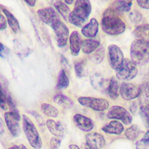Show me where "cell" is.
I'll use <instances>...</instances> for the list:
<instances>
[{"label": "cell", "mask_w": 149, "mask_h": 149, "mask_svg": "<svg viewBox=\"0 0 149 149\" xmlns=\"http://www.w3.org/2000/svg\"><path fill=\"white\" fill-rule=\"evenodd\" d=\"M131 60L137 65L144 66L149 62V44L142 40H135L131 44Z\"/></svg>", "instance_id": "3957f363"}, {"label": "cell", "mask_w": 149, "mask_h": 149, "mask_svg": "<svg viewBox=\"0 0 149 149\" xmlns=\"http://www.w3.org/2000/svg\"><path fill=\"white\" fill-rule=\"evenodd\" d=\"M139 101L141 106L149 105V82H144L141 86Z\"/></svg>", "instance_id": "cb8c5ba5"}, {"label": "cell", "mask_w": 149, "mask_h": 149, "mask_svg": "<svg viewBox=\"0 0 149 149\" xmlns=\"http://www.w3.org/2000/svg\"><path fill=\"white\" fill-rule=\"evenodd\" d=\"M139 113L144 126L149 130V105L141 106Z\"/></svg>", "instance_id": "4dcf8cb0"}, {"label": "cell", "mask_w": 149, "mask_h": 149, "mask_svg": "<svg viewBox=\"0 0 149 149\" xmlns=\"http://www.w3.org/2000/svg\"><path fill=\"white\" fill-rule=\"evenodd\" d=\"M132 5L131 1H115L111 5L110 9L119 14L122 12H129Z\"/></svg>", "instance_id": "7402d4cb"}, {"label": "cell", "mask_w": 149, "mask_h": 149, "mask_svg": "<svg viewBox=\"0 0 149 149\" xmlns=\"http://www.w3.org/2000/svg\"><path fill=\"white\" fill-rule=\"evenodd\" d=\"M69 84V78L67 76L65 71L63 69H62L58 75V82L56 87L59 89H62L66 88Z\"/></svg>", "instance_id": "f546056e"}, {"label": "cell", "mask_w": 149, "mask_h": 149, "mask_svg": "<svg viewBox=\"0 0 149 149\" xmlns=\"http://www.w3.org/2000/svg\"><path fill=\"white\" fill-rule=\"evenodd\" d=\"M73 121L76 126L84 132H90L94 127L93 120L81 114H76L73 116Z\"/></svg>", "instance_id": "5bb4252c"}, {"label": "cell", "mask_w": 149, "mask_h": 149, "mask_svg": "<svg viewBox=\"0 0 149 149\" xmlns=\"http://www.w3.org/2000/svg\"><path fill=\"white\" fill-rule=\"evenodd\" d=\"M140 133V130L139 127L136 125H133L126 129L125 131V136L129 140H134L139 136Z\"/></svg>", "instance_id": "1f68e13d"}, {"label": "cell", "mask_w": 149, "mask_h": 149, "mask_svg": "<svg viewBox=\"0 0 149 149\" xmlns=\"http://www.w3.org/2000/svg\"><path fill=\"white\" fill-rule=\"evenodd\" d=\"M22 126L29 144L34 149H41L42 146L40 133L33 121L26 115H22Z\"/></svg>", "instance_id": "277c9868"}, {"label": "cell", "mask_w": 149, "mask_h": 149, "mask_svg": "<svg viewBox=\"0 0 149 149\" xmlns=\"http://www.w3.org/2000/svg\"><path fill=\"white\" fill-rule=\"evenodd\" d=\"M69 149H80V148L77 146H76L75 144H71V145H70L69 146Z\"/></svg>", "instance_id": "bcb514c9"}, {"label": "cell", "mask_w": 149, "mask_h": 149, "mask_svg": "<svg viewBox=\"0 0 149 149\" xmlns=\"http://www.w3.org/2000/svg\"><path fill=\"white\" fill-rule=\"evenodd\" d=\"M107 115L109 119L120 120L125 125H129L132 122V116L130 113L125 108L120 106L114 105L111 107Z\"/></svg>", "instance_id": "9c48e42d"}, {"label": "cell", "mask_w": 149, "mask_h": 149, "mask_svg": "<svg viewBox=\"0 0 149 149\" xmlns=\"http://www.w3.org/2000/svg\"><path fill=\"white\" fill-rule=\"evenodd\" d=\"M24 2L29 6L31 7H33L35 6V4L36 3V1H25Z\"/></svg>", "instance_id": "f6af8a7d"}, {"label": "cell", "mask_w": 149, "mask_h": 149, "mask_svg": "<svg viewBox=\"0 0 149 149\" xmlns=\"http://www.w3.org/2000/svg\"><path fill=\"white\" fill-rule=\"evenodd\" d=\"M140 141L146 145L149 144V130L144 135Z\"/></svg>", "instance_id": "b9f144b4"}, {"label": "cell", "mask_w": 149, "mask_h": 149, "mask_svg": "<svg viewBox=\"0 0 149 149\" xmlns=\"http://www.w3.org/2000/svg\"><path fill=\"white\" fill-rule=\"evenodd\" d=\"M105 49L102 45L99 46L90 56V60L95 63H100L104 59Z\"/></svg>", "instance_id": "f1b7e54d"}, {"label": "cell", "mask_w": 149, "mask_h": 149, "mask_svg": "<svg viewBox=\"0 0 149 149\" xmlns=\"http://www.w3.org/2000/svg\"><path fill=\"white\" fill-rule=\"evenodd\" d=\"M0 108L3 111H6L8 106L6 104V95L3 90L2 87L0 86Z\"/></svg>", "instance_id": "836d02e7"}, {"label": "cell", "mask_w": 149, "mask_h": 149, "mask_svg": "<svg viewBox=\"0 0 149 149\" xmlns=\"http://www.w3.org/2000/svg\"><path fill=\"white\" fill-rule=\"evenodd\" d=\"M73 2V1H64V3H66V5H67V4L70 5V4H72Z\"/></svg>", "instance_id": "c3c4849f"}, {"label": "cell", "mask_w": 149, "mask_h": 149, "mask_svg": "<svg viewBox=\"0 0 149 149\" xmlns=\"http://www.w3.org/2000/svg\"><path fill=\"white\" fill-rule=\"evenodd\" d=\"M86 144L93 149H101L105 144L104 137L95 132L89 133L86 135Z\"/></svg>", "instance_id": "4fadbf2b"}, {"label": "cell", "mask_w": 149, "mask_h": 149, "mask_svg": "<svg viewBox=\"0 0 149 149\" xmlns=\"http://www.w3.org/2000/svg\"><path fill=\"white\" fill-rule=\"evenodd\" d=\"M86 65V61L83 59L76 60L74 63V67L75 73L77 77H82L84 75V67Z\"/></svg>", "instance_id": "d6a6232c"}, {"label": "cell", "mask_w": 149, "mask_h": 149, "mask_svg": "<svg viewBox=\"0 0 149 149\" xmlns=\"http://www.w3.org/2000/svg\"><path fill=\"white\" fill-rule=\"evenodd\" d=\"M53 101L59 106L64 108H70L73 105V101L69 97L62 94L55 95L53 98Z\"/></svg>", "instance_id": "4316f807"}, {"label": "cell", "mask_w": 149, "mask_h": 149, "mask_svg": "<svg viewBox=\"0 0 149 149\" xmlns=\"http://www.w3.org/2000/svg\"><path fill=\"white\" fill-rule=\"evenodd\" d=\"M3 8H4L3 7V6H2L1 5H0V12L1 11V10H2V9Z\"/></svg>", "instance_id": "681fc988"}, {"label": "cell", "mask_w": 149, "mask_h": 149, "mask_svg": "<svg viewBox=\"0 0 149 149\" xmlns=\"http://www.w3.org/2000/svg\"><path fill=\"white\" fill-rule=\"evenodd\" d=\"M51 27L55 33L58 46L60 48L65 47L67 44L69 33L66 25L59 20Z\"/></svg>", "instance_id": "ba28073f"}, {"label": "cell", "mask_w": 149, "mask_h": 149, "mask_svg": "<svg viewBox=\"0 0 149 149\" xmlns=\"http://www.w3.org/2000/svg\"><path fill=\"white\" fill-rule=\"evenodd\" d=\"M138 72L137 65L130 59H124L122 65L116 70V76L118 79L130 80L136 77Z\"/></svg>", "instance_id": "5b68a950"}, {"label": "cell", "mask_w": 149, "mask_h": 149, "mask_svg": "<svg viewBox=\"0 0 149 149\" xmlns=\"http://www.w3.org/2000/svg\"><path fill=\"white\" fill-rule=\"evenodd\" d=\"M9 53V49L0 41V57L6 58Z\"/></svg>", "instance_id": "8d00e7d4"}, {"label": "cell", "mask_w": 149, "mask_h": 149, "mask_svg": "<svg viewBox=\"0 0 149 149\" xmlns=\"http://www.w3.org/2000/svg\"><path fill=\"white\" fill-rule=\"evenodd\" d=\"M7 27V22L5 16L0 14V30H4Z\"/></svg>", "instance_id": "f35d334b"}, {"label": "cell", "mask_w": 149, "mask_h": 149, "mask_svg": "<svg viewBox=\"0 0 149 149\" xmlns=\"http://www.w3.org/2000/svg\"><path fill=\"white\" fill-rule=\"evenodd\" d=\"M8 149H28L24 145L21 144L20 146L14 145L10 147H9Z\"/></svg>", "instance_id": "7bdbcfd3"}, {"label": "cell", "mask_w": 149, "mask_h": 149, "mask_svg": "<svg viewBox=\"0 0 149 149\" xmlns=\"http://www.w3.org/2000/svg\"><path fill=\"white\" fill-rule=\"evenodd\" d=\"M61 62L62 64V66L64 67L65 69L67 70H69L70 69V66L69 64L67 61V59L63 56V55H61Z\"/></svg>", "instance_id": "60d3db41"}, {"label": "cell", "mask_w": 149, "mask_h": 149, "mask_svg": "<svg viewBox=\"0 0 149 149\" xmlns=\"http://www.w3.org/2000/svg\"><path fill=\"white\" fill-rule=\"evenodd\" d=\"M6 104L7 106L9 107L11 111H17L16 108V104L14 102L13 98L10 94H8L6 95Z\"/></svg>", "instance_id": "74e56055"}, {"label": "cell", "mask_w": 149, "mask_h": 149, "mask_svg": "<svg viewBox=\"0 0 149 149\" xmlns=\"http://www.w3.org/2000/svg\"><path fill=\"white\" fill-rule=\"evenodd\" d=\"M82 149H93V148L88 146L86 144H84L82 145Z\"/></svg>", "instance_id": "7dc6e473"}, {"label": "cell", "mask_w": 149, "mask_h": 149, "mask_svg": "<svg viewBox=\"0 0 149 149\" xmlns=\"http://www.w3.org/2000/svg\"><path fill=\"white\" fill-rule=\"evenodd\" d=\"M119 90L118 81L115 77H112L108 86V92L109 97L112 99H116L119 95Z\"/></svg>", "instance_id": "484cf974"}, {"label": "cell", "mask_w": 149, "mask_h": 149, "mask_svg": "<svg viewBox=\"0 0 149 149\" xmlns=\"http://www.w3.org/2000/svg\"><path fill=\"white\" fill-rule=\"evenodd\" d=\"M90 81L92 86L97 90L103 91L107 88L105 79L98 73H95L90 77Z\"/></svg>", "instance_id": "603a6c76"}, {"label": "cell", "mask_w": 149, "mask_h": 149, "mask_svg": "<svg viewBox=\"0 0 149 149\" xmlns=\"http://www.w3.org/2000/svg\"><path fill=\"white\" fill-rule=\"evenodd\" d=\"M102 131L109 134H120L124 130L123 126L121 123L116 120H112L102 127Z\"/></svg>", "instance_id": "d6986e66"}, {"label": "cell", "mask_w": 149, "mask_h": 149, "mask_svg": "<svg viewBox=\"0 0 149 149\" xmlns=\"http://www.w3.org/2000/svg\"><path fill=\"white\" fill-rule=\"evenodd\" d=\"M46 125L51 134L57 137H63L64 135V129L59 121H55L49 119L46 121Z\"/></svg>", "instance_id": "e0dca14e"}, {"label": "cell", "mask_w": 149, "mask_h": 149, "mask_svg": "<svg viewBox=\"0 0 149 149\" xmlns=\"http://www.w3.org/2000/svg\"><path fill=\"white\" fill-rule=\"evenodd\" d=\"M100 41L97 38H89L81 42V49L84 54H89L94 52L100 45Z\"/></svg>", "instance_id": "44dd1931"}, {"label": "cell", "mask_w": 149, "mask_h": 149, "mask_svg": "<svg viewBox=\"0 0 149 149\" xmlns=\"http://www.w3.org/2000/svg\"><path fill=\"white\" fill-rule=\"evenodd\" d=\"M61 140L58 137H52L50 140V148L59 149Z\"/></svg>", "instance_id": "d590c367"}, {"label": "cell", "mask_w": 149, "mask_h": 149, "mask_svg": "<svg viewBox=\"0 0 149 149\" xmlns=\"http://www.w3.org/2000/svg\"><path fill=\"white\" fill-rule=\"evenodd\" d=\"M3 116L6 127L10 134L15 137H18L21 131L19 112L17 110L10 111L5 112Z\"/></svg>", "instance_id": "8992f818"}, {"label": "cell", "mask_w": 149, "mask_h": 149, "mask_svg": "<svg viewBox=\"0 0 149 149\" xmlns=\"http://www.w3.org/2000/svg\"><path fill=\"white\" fill-rule=\"evenodd\" d=\"M79 102L83 106L97 111H104L109 107V103L105 99L91 97H80Z\"/></svg>", "instance_id": "52a82bcc"}, {"label": "cell", "mask_w": 149, "mask_h": 149, "mask_svg": "<svg viewBox=\"0 0 149 149\" xmlns=\"http://www.w3.org/2000/svg\"><path fill=\"white\" fill-rule=\"evenodd\" d=\"M98 31V23L95 18H92L90 22L81 29V32L86 37H94Z\"/></svg>", "instance_id": "9a60e30c"}, {"label": "cell", "mask_w": 149, "mask_h": 149, "mask_svg": "<svg viewBox=\"0 0 149 149\" xmlns=\"http://www.w3.org/2000/svg\"><path fill=\"white\" fill-rule=\"evenodd\" d=\"M140 91V86L127 83H122L119 90L122 97L126 100H131L138 97Z\"/></svg>", "instance_id": "7c38bea8"}, {"label": "cell", "mask_w": 149, "mask_h": 149, "mask_svg": "<svg viewBox=\"0 0 149 149\" xmlns=\"http://www.w3.org/2000/svg\"><path fill=\"white\" fill-rule=\"evenodd\" d=\"M136 40H142L149 44V24H142L138 26L133 31Z\"/></svg>", "instance_id": "ac0fdd59"}, {"label": "cell", "mask_w": 149, "mask_h": 149, "mask_svg": "<svg viewBox=\"0 0 149 149\" xmlns=\"http://www.w3.org/2000/svg\"><path fill=\"white\" fill-rule=\"evenodd\" d=\"M103 31L109 35H119L124 32L126 25L119 17L118 14L110 8L107 9L101 20Z\"/></svg>", "instance_id": "6da1fadb"}, {"label": "cell", "mask_w": 149, "mask_h": 149, "mask_svg": "<svg viewBox=\"0 0 149 149\" xmlns=\"http://www.w3.org/2000/svg\"><path fill=\"white\" fill-rule=\"evenodd\" d=\"M109 62L111 68L116 70L122 65L124 59L123 54L116 45L111 44L108 47Z\"/></svg>", "instance_id": "30bf717a"}, {"label": "cell", "mask_w": 149, "mask_h": 149, "mask_svg": "<svg viewBox=\"0 0 149 149\" xmlns=\"http://www.w3.org/2000/svg\"><path fill=\"white\" fill-rule=\"evenodd\" d=\"M54 6L65 20H66L68 19V17L70 13V10L68 5L64 3V2L56 1L54 3Z\"/></svg>", "instance_id": "83f0119b"}, {"label": "cell", "mask_w": 149, "mask_h": 149, "mask_svg": "<svg viewBox=\"0 0 149 149\" xmlns=\"http://www.w3.org/2000/svg\"><path fill=\"white\" fill-rule=\"evenodd\" d=\"M40 108L42 113L48 117L56 118L58 115L59 111L58 109L51 104L42 103L41 104Z\"/></svg>", "instance_id": "d4e9b609"}, {"label": "cell", "mask_w": 149, "mask_h": 149, "mask_svg": "<svg viewBox=\"0 0 149 149\" xmlns=\"http://www.w3.org/2000/svg\"><path fill=\"white\" fill-rule=\"evenodd\" d=\"M141 14L136 10H134L130 13V19L134 23H138L142 19Z\"/></svg>", "instance_id": "e575fe53"}, {"label": "cell", "mask_w": 149, "mask_h": 149, "mask_svg": "<svg viewBox=\"0 0 149 149\" xmlns=\"http://www.w3.org/2000/svg\"><path fill=\"white\" fill-rule=\"evenodd\" d=\"M37 13L42 22L51 27L60 20L55 10L51 7H45L39 9L37 11Z\"/></svg>", "instance_id": "8fae6325"}, {"label": "cell", "mask_w": 149, "mask_h": 149, "mask_svg": "<svg viewBox=\"0 0 149 149\" xmlns=\"http://www.w3.org/2000/svg\"><path fill=\"white\" fill-rule=\"evenodd\" d=\"M2 11L5 15L6 17V22L8 24L12 31L15 33H18L20 31V27L17 19L7 9L3 8Z\"/></svg>", "instance_id": "ffe728a7"}, {"label": "cell", "mask_w": 149, "mask_h": 149, "mask_svg": "<svg viewBox=\"0 0 149 149\" xmlns=\"http://www.w3.org/2000/svg\"><path fill=\"white\" fill-rule=\"evenodd\" d=\"M137 3L141 8L149 9V1H137Z\"/></svg>", "instance_id": "ab89813d"}, {"label": "cell", "mask_w": 149, "mask_h": 149, "mask_svg": "<svg viewBox=\"0 0 149 149\" xmlns=\"http://www.w3.org/2000/svg\"><path fill=\"white\" fill-rule=\"evenodd\" d=\"M4 132V124L2 118L0 117V135H2Z\"/></svg>", "instance_id": "ee69618b"}, {"label": "cell", "mask_w": 149, "mask_h": 149, "mask_svg": "<svg viewBox=\"0 0 149 149\" xmlns=\"http://www.w3.org/2000/svg\"><path fill=\"white\" fill-rule=\"evenodd\" d=\"M69 45L71 54L73 56H77L81 47V41L80 35L77 31H73L69 37Z\"/></svg>", "instance_id": "2e32d148"}, {"label": "cell", "mask_w": 149, "mask_h": 149, "mask_svg": "<svg viewBox=\"0 0 149 149\" xmlns=\"http://www.w3.org/2000/svg\"><path fill=\"white\" fill-rule=\"evenodd\" d=\"M91 11L90 2L87 0H77L74 9L68 17L69 22L77 27H81L87 20Z\"/></svg>", "instance_id": "7a4b0ae2"}]
</instances>
